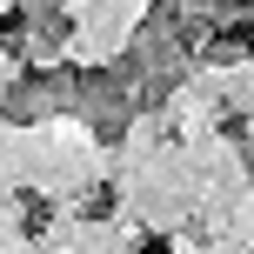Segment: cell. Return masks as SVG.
I'll use <instances>...</instances> for the list:
<instances>
[{
	"label": "cell",
	"mask_w": 254,
	"mask_h": 254,
	"mask_svg": "<svg viewBox=\"0 0 254 254\" xmlns=\"http://www.w3.org/2000/svg\"><path fill=\"white\" fill-rule=\"evenodd\" d=\"M13 27H20V20H13V13H0V40H13Z\"/></svg>",
	"instance_id": "cell-2"
},
{
	"label": "cell",
	"mask_w": 254,
	"mask_h": 254,
	"mask_svg": "<svg viewBox=\"0 0 254 254\" xmlns=\"http://www.w3.org/2000/svg\"><path fill=\"white\" fill-rule=\"evenodd\" d=\"M20 214H27V234H40V228H47V201H40V194H27V201H20Z\"/></svg>",
	"instance_id": "cell-1"
}]
</instances>
